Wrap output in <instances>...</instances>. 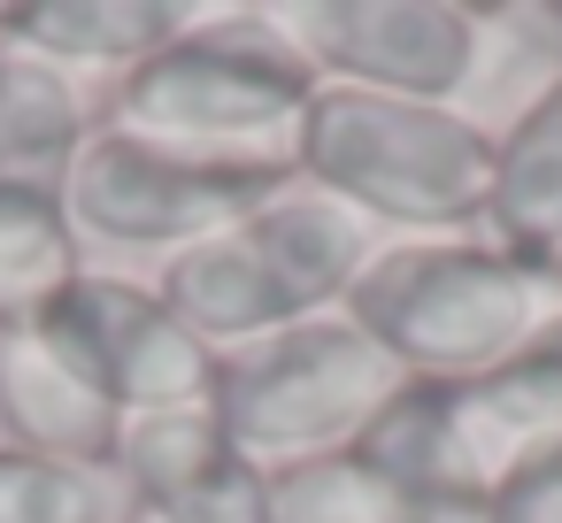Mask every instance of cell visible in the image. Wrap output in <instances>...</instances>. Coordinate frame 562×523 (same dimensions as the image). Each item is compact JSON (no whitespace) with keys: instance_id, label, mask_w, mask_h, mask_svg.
<instances>
[{"instance_id":"cell-5","label":"cell","mask_w":562,"mask_h":523,"mask_svg":"<svg viewBox=\"0 0 562 523\" xmlns=\"http://www.w3.org/2000/svg\"><path fill=\"white\" fill-rule=\"evenodd\" d=\"M316 86L324 78L308 70L278 9H224L193 16L162 55L124 70L101 93V124L186 155H285Z\"/></svg>"},{"instance_id":"cell-8","label":"cell","mask_w":562,"mask_h":523,"mask_svg":"<svg viewBox=\"0 0 562 523\" xmlns=\"http://www.w3.org/2000/svg\"><path fill=\"white\" fill-rule=\"evenodd\" d=\"M55 362H70L116 416H162V408H209L216 346H201L155 285L86 270L70 293H55L24 323Z\"/></svg>"},{"instance_id":"cell-6","label":"cell","mask_w":562,"mask_h":523,"mask_svg":"<svg viewBox=\"0 0 562 523\" xmlns=\"http://www.w3.org/2000/svg\"><path fill=\"white\" fill-rule=\"evenodd\" d=\"M393 385L401 369L347 316H308L270 339L224 346L209 369V416L270 469V462L355 446L362 423L393 400Z\"/></svg>"},{"instance_id":"cell-3","label":"cell","mask_w":562,"mask_h":523,"mask_svg":"<svg viewBox=\"0 0 562 523\" xmlns=\"http://www.w3.org/2000/svg\"><path fill=\"white\" fill-rule=\"evenodd\" d=\"M355 454L378 462L424 515H477L516 469L562 454V308L516 362L485 377H401L393 400L362 423Z\"/></svg>"},{"instance_id":"cell-18","label":"cell","mask_w":562,"mask_h":523,"mask_svg":"<svg viewBox=\"0 0 562 523\" xmlns=\"http://www.w3.org/2000/svg\"><path fill=\"white\" fill-rule=\"evenodd\" d=\"M477 523H562V454L516 469V477L477 508Z\"/></svg>"},{"instance_id":"cell-15","label":"cell","mask_w":562,"mask_h":523,"mask_svg":"<svg viewBox=\"0 0 562 523\" xmlns=\"http://www.w3.org/2000/svg\"><path fill=\"white\" fill-rule=\"evenodd\" d=\"M78 277H86V239L63 208V193L0 178V331L32 323Z\"/></svg>"},{"instance_id":"cell-12","label":"cell","mask_w":562,"mask_h":523,"mask_svg":"<svg viewBox=\"0 0 562 523\" xmlns=\"http://www.w3.org/2000/svg\"><path fill=\"white\" fill-rule=\"evenodd\" d=\"M193 24V9L178 0H16L0 9V47H24L55 70H139L147 55H162L178 32Z\"/></svg>"},{"instance_id":"cell-10","label":"cell","mask_w":562,"mask_h":523,"mask_svg":"<svg viewBox=\"0 0 562 523\" xmlns=\"http://www.w3.org/2000/svg\"><path fill=\"white\" fill-rule=\"evenodd\" d=\"M262 477L270 469L209 408L124 416L116 485L147 523H262Z\"/></svg>"},{"instance_id":"cell-4","label":"cell","mask_w":562,"mask_h":523,"mask_svg":"<svg viewBox=\"0 0 562 523\" xmlns=\"http://www.w3.org/2000/svg\"><path fill=\"white\" fill-rule=\"evenodd\" d=\"M378 254V231L339 208L331 193L316 185H285L278 201H262L247 224L170 254L147 285L162 293V308L201 339V346H247V339H270L285 323H308V316H339L355 277L370 270Z\"/></svg>"},{"instance_id":"cell-19","label":"cell","mask_w":562,"mask_h":523,"mask_svg":"<svg viewBox=\"0 0 562 523\" xmlns=\"http://www.w3.org/2000/svg\"><path fill=\"white\" fill-rule=\"evenodd\" d=\"M554 277H562V262H554Z\"/></svg>"},{"instance_id":"cell-2","label":"cell","mask_w":562,"mask_h":523,"mask_svg":"<svg viewBox=\"0 0 562 523\" xmlns=\"http://www.w3.org/2000/svg\"><path fill=\"white\" fill-rule=\"evenodd\" d=\"M554 308H562V277L470 231V239H378L339 316L401 377L462 385L516 362Z\"/></svg>"},{"instance_id":"cell-11","label":"cell","mask_w":562,"mask_h":523,"mask_svg":"<svg viewBox=\"0 0 562 523\" xmlns=\"http://www.w3.org/2000/svg\"><path fill=\"white\" fill-rule=\"evenodd\" d=\"M0 446L78 462V469H116L124 416L70 362H55L24 323H9L0 331Z\"/></svg>"},{"instance_id":"cell-13","label":"cell","mask_w":562,"mask_h":523,"mask_svg":"<svg viewBox=\"0 0 562 523\" xmlns=\"http://www.w3.org/2000/svg\"><path fill=\"white\" fill-rule=\"evenodd\" d=\"M485 239L508 247L516 262L547 270L562 262V78L524 101L508 116V132L493 139V208H485Z\"/></svg>"},{"instance_id":"cell-1","label":"cell","mask_w":562,"mask_h":523,"mask_svg":"<svg viewBox=\"0 0 562 523\" xmlns=\"http://www.w3.org/2000/svg\"><path fill=\"white\" fill-rule=\"evenodd\" d=\"M293 178L355 208L370 231L470 239L493 208V132L462 109L316 86L293 124Z\"/></svg>"},{"instance_id":"cell-14","label":"cell","mask_w":562,"mask_h":523,"mask_svg":"<svg viewBox=\"0 0 562 523\" xmlns=\"http://www.w3.org/2000/svg\"><path fill=\"white\" fill-rule=\"evenodd\" d=\"M93 132H101V109L70 70L24 47H0V178L63 193Z\"/></svg>"},{"instance_id":"cell-16","label":"cell","mask_w":562,"mask_h":523,"mask_svg":"<svg viewBox=\"0 0 562 523\" xmlns=\"http://www.w3.org/2000/svg\"><path fill=\"white\" fill-rule=\"evenodd\" d=\"M262 523H431V515L378 462H362L355 446H331V454L270 462Z\"/></svg>"},{"instance_id":"cell-9","label":"cell","mask_w":562,"mask_h":523,"mask_svg":"<svg viewBox=\"0 0 562 523\" xmlns=\"http://www.w3.org/2000/svg\"><path fill=\"white\" fill-rule=\"evenodd\" d=\"M278 24L324 86L454 109L477 78V9L462 0H301Z\"/></svg>"},{"instance_id":"cell-7","label":"cell","mask_w":562,"mask_h":523,"mask_svg":"<svg viewBox=\"0 0 562 523\" xmlns=\"http://www.w3.org/2000/svg\"><path fill=\"white\" fill-rule=\"evenodd\" d=\"M285 185H293L285 155H186V147H155V139L101 124L63 185V208H70L78 239L170 262V254L247 224Z\"/></svg>"},{"instance_id":"cell-17","label":"cell","mask_w":562,"mask_h":523,"mask_svg":"<svg viewBox=\"0 0 562 523\" xmlns=\"http://www.w3.org/2000/svg\"><path fill=\"white\" fill-rule=\"evenodd\" d=\"M0 523H132V492L116 485V469L0 446Z\"/></svg>"}]
</instances>
